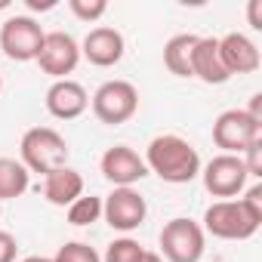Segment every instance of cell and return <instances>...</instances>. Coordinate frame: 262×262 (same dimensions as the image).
<instances>
[{"instance_id": "obj_2", "label": "cell", "mask_w": 262, "mask_h": 262, "mask_svg": "<svg viewBox=\"0 0 262 262\" xmlns=\"http://www.w3.org/2000/svg\"><path fill=\"white\" fill-rule=\"evenodd\" d=\"M19 151H22L25 170L28 173H43V176H50L53 170L68 167V155H71L65 136H59L53 126H31L22 136Z\"/></svg>"}, {"instance_id": "obj_24", "label": "cell", "mask_w": 262, "mask_h": 262, "mask_svg": "<svg viewBox=\"0 0 262 262\" xmlns=\"http://www.w3.org/2000/svg\"><path fill=\"white\" fill-rule=\"evenodd\" d=\"M241 204H244V207H247V210L259 219V222H262V182L250 185V188H247V194L241 198Z\"/></svg>"}, {"instance_id": "obj_25", "label": "cell", "mask_w": 262, "mask_h": 262, "mask_svg": "<svg viewBox=\"0 0 262 262\" xmlns=\"http://www.w3.org/2000/svg\"><path fill=\"white\" fill-rule=\"evenodd\" d=\"M16 253H19V244L10 231H0V262H16Z\"/></svg>"}, {"instance_id": "obj_17", "label": "cell", "mask_w": 262, "mask_h": 262, "mask_svg": "<svg viewBox=\"0 0 262 262\" xmlns=\"http://www.w3.org/2000/svg\"><path fill=\"white\" fill-rule=\"evenodd\" d=\"M198 34H176L164 47V65L176 77H191V53H194Z\"/></svg>"}, {"instance_id": "obj_28", "label": "cell", "mask_w": 262, "mask_h": 262, "mask_svg": "<svg viewBox=\"0 0 262 262\" xmlns=\"http://www.w3.org/2000/svg\"><path fill=\"white\" fill-rule=\"evenodd\" d=\"M142 262H164V259H161V253H148V250H145V259H142Z\"/></svg>"}, {"instance_id": "obj_20", "label": "cell", "mask_w": 262, "mask_h": 262, "mask_svg": "<svg viewBox=\"0 0 262 262\" xmlns=\"http://www.w3.org/2000/svg\"><path fill=\"white\" fill-rule=\"evenodd\" d=\"M142 259H145V247L133 237H117L105 250V262H142Z\"/></svg>"}, {"instance_id": "obj_12", "label": "cell", "mask_w": 262, "mask_h": 262, "mask_svg": "<svg viewBox=\"0 0 262 262\" xmlns=\"http://www.w3.org/2000/svg\"><path fill=\"white\" fill-rule=\"evenodd\" d=\"M123 34L117 28H108V25H99L93 28L86 37H83V47H80V56H86L90 65L96 68H111L123 59Z\"/></svg>"}, {"instance_id": "obj_18", "label": "cell", "mask_w": 262, "mask_h": 262, "mask_svg": "<svg viewBox=\"0 0 262 262\" xmlns=\"http://www.w3.org/2000/svg\"><path fill=\"white\" fill-rule=\"evenodd\" d=\"M31 173L16 158H0V201H16L28 191Z\"/></svg>"}, {"instance_id": "obj_29", "label": "cell", "mask_w": 262, "mask_h": 262, "mask_svg": "<svg viewBox=\"0 0 262 262\" xmlns=\"http://www.w3.org/2000/svg\"><path fill=\"white\" fill-rule=\"evenodd\" d=\"M22 262H53L50 256H28V259H22Z\"/></svg>"}, {"instance_id": "obj_11", "label": "cell", "mask_w": 262, "mask_h": 262, "mask_svg": "<svg viewBox=\"0 0 262 262\" xmlns=\"http://www.w3.org/2000/svg\"><path fill=\"white\" fill-rule=\"evenodd\" d=\"M99 167H102V176H105L114 188H133L139 179L148 176L145 161H142L133 148H129V145H114V148H108V151L102 155Z\"/></svg>"}, {"instance_id": "obj_4", "label": "cell", "mask_w": 262, "mask_h": 262, "mask_svg": "<svg viewBox=\"0 0 262 262\" xmlns=\"http://www.w3.org/2000/svg\"><path fill=\"white\" fill-rule=\"evenodd\" d=\"M259 219L241 201H216L204 213V231L219 241H247L259 231Z\"/></svg>"}, {"instance_id": "obj_16", "label": "cell", "mask_w": 262, "mask_h": 262, "mask_svg": "<svg viewBox=\"0 0 262 262\" xmlns=\"http://www.w3.org/2000/svg\"><path fill=\"white\" fill-rule=\"evenodd\" d=\"M80 194H83V176L77 170H71V167L53 170L43 179V198L53 207H71Z\"/></svg>"}, {"instance_id": "obj_21", "label": "cell", "mask_w": 262, "mask_h": 262, "mask_svg": "<svg viewBox=\"0 0 262 262\" xmlns=\"http://www.w3.org/2000/svg\"><path fill=\"white\" fill-rule=\"evenodd\" d=\"M53 262H102V256L90 244H83V241H68V244L59 247Z\"/></svg>"}, {"instance_id": "obj_30", "label": "cell", "mask_w": 262, "mask_h": 262, "mask_svg": "<svg viewBox=\"0 0 262 262\" xmlns=\"http://www.w3.org/2000/svg\"><path fill=\"white\" fill-rule=\"evenodd\" d=\"M0 90H4V77H0Z\"/></svg>"}, {"instance_id": "obj_31", "label": "cell", "mask_w": 262, "mask_h": 262, "mask_svg": "<svg viewBox=\"0 0 262 262\" xmlns=\"http://www.w3.org/2000/svg\"><path fill=\"white\" fill-rule=\"evenodd\" d=\"M0 216H4V210H0Z\"/></svg>"}, {"instance_id": "obj_19", "label": "cell", "mask_w": 262, "mask_h": 262, "mask_svg": "<svg viewBox=\"0 0 262 262\" xmlns=\"http://www.w3.org/2000/svg\"><path fill=\"white\" fill-rule=\"evenodd\" d=\"M102 216V198L96 194H80L71 207H68V222L71 225H93Z\"/></svg>"}, {"instance_id": "obj_1", "label": "cell", "mask_w": 262, "mask_h": 262, "mask_svg": "<svg viewBox=\"0 0 262 262\" xmlns=\"http://www.w3.org/2000/svg\"><path fill=\"white\" fill-rule=\"evenodd\" d=\"M142 161H145L148 173L161 176L170 185H185V182L201 176V155H198V148L191 142H185L182 136H173V133L155 136L148 142Z\"/></svg>"}, {"instance_id": "obj_27", "label": "cell", "mask_w": 262, "mask_h": 262, "mask_svg": "<svg viewBox=\"0 0 262 262\" xmlns=\"http://www.w3.org/2000/svg\"><path fill=\"white\" fill-rule=\"evenodd\" d=\"M28 7H31V10H53L56 0H43V4H40V0H28Z\"/></svg>"}, {"instance_id": "obj_14", "label": "cell", "mask_w": 262, "mask_h": 262, "mask_svg": "<svg viewBox=\"0 0 262 262\" xmlns=\"http://www.w3.org/2000/svg\"><path fill=\"white\" fill-rule=\"evenodd\" d=\"M90 108V96L77 80H56L47 90V111L59 120H74Z\"/></svg>"}, {"instance_id": "obj_10", "label": "cell", "mask_w": 262, "mask_h": 262, "mask_svg": "<svg viewBox=\"0 0 262 262\" xmlns=\"http://www.w3.org/2000/svg\"><path fill=\"white\" fill-rule=\"evenodd\" d=\"M34 62L40 65L43 74H50L56 80H65V74H71L77 68V62H80V47H77V40L71 34L50 31V34H43V47H40Z\"/></svg>"}, {"instance_id": "obj_15", "label": "cell", "mask_w": 262, "mask_h": 262, "mask_svg": "<svg viewBox=\"0 0 262 262\" xmlns=\"http://www.w3.org/2000/svg\"><path fill=\"white\" fill-rule=\"evenodd\" d=\"M191 77H198L210 86H219L231 77L219 56V37H198L194 53H191Z\"/></svg>"}, {"instance_id": "obj_8", "label": "cell", "mask_w": 262, "mask_h": 262, "mask_svg": "<svg viewBox=\"0 0 262 262\" xmlns=\"http://www.w3.org/2000/svg\"><path fill=\"white\" fill-rule=\"evenodd\" d=\"M201 176H204V188L213 198H225V201L241 194L247 179H250V173H247V167H244V161L237 155H216L201 170Z\"/></svg>"}, {"instance_id": "obj_26", "label": "cell", "mask_w": 262, "mask_h": 262, "mask_svg": "<svg viewBox=\"0 0 262 262\" xmlns=\"http://www.w3.org/2000/svg\"><path fill=\"white\" fill-rule=\"evenodd\" d=\"M259 10H262V0H253V4H250V10H247V16H250V25H253L256 31H262V19H259Z\"/></svg>"}, {"instance_id": "obj_13", "label": "cell", "mask_w": 262, "mask_h": 262, "mask_svg": "<svg viewBox=\"0 0 262 262\" xmlns=\"http://www.w3.org/2000/svg\"><path fill=\"white\" fill-rule=\"evenodd\" d=\"M219 56H222V65L228 68V74H253L262 65L259 47L247 34H237V31L219 37Z\"/></svg>"}, {"instance_id": "obj_3", "label": "cell", "mask_w": 262, "mask_h": 262, "mask_svg": "<svg viewBox=\"0 0 262 262\" xmlns=\"http://www.w3.org/2000/svg\"><path fill=\"white\" fill-rule=\"evenodd\" d=\"M256 139H262V120H256L247 108H228L213 123V142L222 155H244Z\"/></svg>"}, {"instance_id": "obj_9", "label": "cell", "mask_w": 262, "mask_h": 262, "mask_svg": "<svg viewBox=\"0 0 262 262\" xmlns=\"http://www.w3.org/2000/svg\"><path fill=\"white\" fill-rule=\"evenodd\" d=\"M102 216L114 231H136L148 216V204L136 188H114L102 201Z\"/></svg>"}, {"instance_id": "obj_6", "label": "cell", "mask_w": 262, "mask_h": 262, "mask_svg": "<svg viewBox=\"0 0 262 262\" xmlns=\"http://www.w3.org/2000/svg\"><path fill=\"white\" fill-rule=\"evenodd\" d=\"M161 259L170 262H201L204 256V228L194 219L176 216L161 231Z\"/></svg>"}, {"instance_id": "obj_5", "label": "cell", "mask_w": 262, "mask_h": 262, "mask_svg": "<svg viewBox=\"0 0 262 262\" xmlns=\"http://www.w3.org/2000/svg\"><path fill=\"white\" fill-rule=\"evenodd\" d=\"M136 111H139V90L129 80H105L93 93V114L108 126L126 123Z\"/></svg>"}, {"instance_id": "obj_22", "label": "cell", "mask_w": 262, "mask_h": 262, "mask_svg": "<svg viewBox=\"0 0 262 262\" xmlns=\"http://www.w3.org/2000/svg\"><path fill=\"white\" fill-rule=\"evenodd\" d=\"M68 10L80 19V22H96L108 13L105 0H68Z\"/></svg>"}, {"instance_id": "obj_7", "label": "cell", "mask_w": 262, "mask_h": 262, "mask_svg": "<svg viewBox=\"0 0 262 262\" xmlns=\"http://www.w3.org/2000/svg\"><path fill=\"white\" fill-rule=\"evenodd\" d=\"M43 28L31 16H10L0 25V50L13 62H34L43 47Z\"/></svg>"}, {"instance_id": "obj_23", "label": "cell", "mask_w": 262, "mask_h": 262, "mask_svg": "<svg viewBox=\"0 0 262 262\" xmlns=\"http://www.w3.org/2000/svg\"><path fill=\"white\" fill-rule=\"evenodd\" d=\"M244 167H247V173L253 176V179H262V139H256L247 151H244Z\"/></svg>"}]
</instances>
